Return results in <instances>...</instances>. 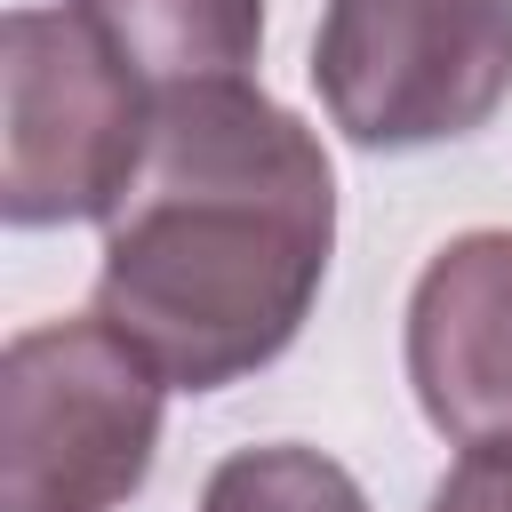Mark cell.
Masks as SVG:
<instances>
[{
    "label": "cell",
    "mask_w": 512,
    "mask_h": 512,
    "mask_svg": "<svg viewBox=\"0 0 512 512\" xmlns=\"http://www.w3.org/2000/svg\"><path fill=\"white\" fill-rule=\"evenodd\" d=\"M432 512H512V440L504 448H464L440 472Z\"/></svg>",
    "instance_id": "obj_8"
},
{
    "label": "cell",
    "mask_w": 512,
    "mask_h": 512,
    "mask_svg": "<svg viewBox=\"0 0 512 512\" xmlns=\"http://www.w3.org/2000/svg\"><path fill=\"white\" fill-rule=\"evenodd\" d=\"M312 88L360 152L472 136L512 96V0H328Z\"/></svg>",
    "instance_id": "obj_4"
},
{
    "label": "cell",
    "mask_w": 512,
    "mask_h": 512,
    "mask_svg": "<svg viewBox=\"0 0 512 512\" xmlns=\"http://www.w3.org/2000/svg\"><path fill=\"white\" fill-rule=\"evenodd\" d=\"M152 88L72 16L8 8L0 16V216L104 224L144 160Z\"/></svg>",
    "instance_id": "obj_3"
},
{
    "label": "cell",
    "mask_w": 512,
    "mask_h": 512,
    "mask_svg": "<svg viewBox=\"0 0 512 512\" xmlns=\"http://www.w3.org/2000/svg\"><path fill=\"white\" fill-rule=\"evenodd\" d=\"M200 512H368V488L304 440H264V448H232L208 472Z\"/></svg>",
    "instance_id": "obj_7"
},
{
    "label": "cell",
    "mask_w": 512,
    "mask_h": 512,
    "mask_svg": "<svg viewBox=\"0 0 512 512\" xmlns=\"http://www.w3.org/2000/svg\"><path fill=\"white\" fill-rule=\"evenodd\" d=\"M160 368L96 312L0 352V512H112L160 456Z\"/></svg>",
    "instance_id": "obj_2"
},
{
    "label": "cell",
    "mask_w": 512,
    "mask_h": 512,
    "mask_svg": "<svg viewBox=\"0 0 512 512\" xmlns=\"http://www.w3.org/2000/svg\"><path fill=\"white\" fill-rule=\"evenodd\" d=\"M408 384L448 448L512 440V232H456L408 296Z\"/></svg>",
    "instance_id": "obj_5"
},
{
    "label": "cell",
    "mask_w": 512,
    "mask_h": 512,
    "mask_svg": "<svg viewBox=\"0 0 512 512\" xmlns=\"http://www.w3.org/2000/svg\"><path fill=\"white\" fill-rule=\"evenodd\" d=\"M336 248V168L320 136L248 80L152 96L144 160L104 216L96 320L168 392H224L272 368Z\"/></svg>",
    "instance_id": "obj_1"
},
{
    "label": "cell",
    "mask_w": 512,
    "mask_h": 512,
    "mask_svg": "<svg viewBox=\"0 0 512 512\" xmlns=\"http://www.w3.org/2000/svg\"><path fill=\"white\" fill-rule=\"evenodd\" d=\"M152 96L200 80H248L264 48V0H64Z\"/></svg>",
    "instance_id": "obj_6"
}]
</instances>
